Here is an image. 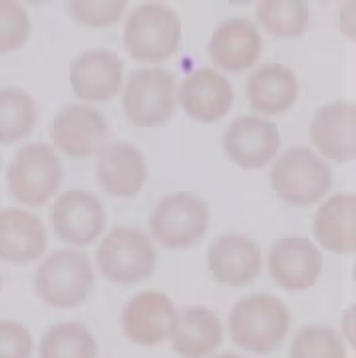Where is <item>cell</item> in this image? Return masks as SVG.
Segmentation results:
<instances>
[{
    "label": "cell",
    "instance_id": "cell-1",
    "mask_svg": "<svg viewBox=\"0 0 356 358\" xmlns=\"http://www.w3.org/2000/svg\"><path fill=\"white\" fill-rule=\"evenodd\" d=\"M227 327L239 348L253 355H269L285 343L291 331V313L277 296L253 293L233 305Z\"/></svg>",
    "mask_w": 356,
    "mask_h": 358
},
{
    "label": "cell",
    "instance_id": "cell-2",
    "mask_svg": "<svg viewBox=\"0 0 356 358\" xmlns=\"http://www.w3.org/2000/svg\"><path fill=\"white\" fill-rule=\"evenodd\" d=\"M179 14L164 2H141L127 14L124 46L127 54L145 66H159L169 60L181 44Z\"/></svg>",
    "mask_w": 356,
    "mask_h": 358
},
{
    "label": "cell",
    "instance_id": "cell-3",
    "mask_svg": "<svg viewBox=\"0 0 356 358\" xmlns=\"http://www.w3.org/2000/svg\"><path fill=\"white\" fill-rule=\"evenodd\" d=\"M96 287L94 263L78 249H58L34 273V291L50 308L68 310L86 303Z\"/></svg>",
    "mask_w": 356,
    "mask_h": 358
},
{
    "label": "cell",
    "instance_id": "cell-4",
    "mask_svg": "<svg viewBox=\"0 0 356 358\" xmlns=\"http://www.w3.org/2000/svg\"><path fill=\"white\" fill-rule=\"evenodd\" d=\"M271 189L285 203L311 207L320 203L334 183L332 167L308 148H289L271 167Z\"/></svg>",
    "mask_w": 356,
    "mask_h": 358
},
{
    "label": "cell",
    "instance_id": "cell-5",
    "mask_svg": "<svg viewBox=\"0 0 356 358\" xmlns=\"http://www.w3.org/2000/svg\"><path fill=\"white\" fill-rule=\"evenodd\" d=\"M178 82L164 66L134 70L122 86V112L136 128H159L176 114Z\"/></svg>",
    "mask_w": 356,
    "mask_h": 358
},
{
    "label": "cell",
    "instance_id": "cell-6",
    "mask_svg": "<svg viewBox=\"0 0 356 358\" xmlns=\"http://www.w3.org/2000/svg\"><path fill=\"white\" fill-rule=\"evenodd\" d=\"M96 263L104 279L127 287L152 279L157 267V251L148 233L118 225L104 235L96 249Z\"/></svg>",
    "mask_w": 356,
    "mask_h": 358
},
{
    "label": "cell",
    "instance_id": "cell-7",
    "mask_svg": "<svg viewBox=\"0 0 356 358\" xmlns=\"http://www.w3.org/2000/svg\"><path fill=\"white\" fill-rule=\"evenodd\" d=\"M64 179L62 162L58 152L48 143H26L6 171L8 192L18 203L42 207L60 189Z\"/></svg>",
    "mask_w": 356,
    "mask_h": 358
},
{
    "label": "cell",
    "instance_id": "cell-8",
    "mask_svg": "<svg viewBox=\"0 0 356 358\" xmlns=\"http://www.w3.org/2000/svg\"><path fill=\"white\" fill-rule=\"evenodd\" d=\"M209 229V205L193 192L164 195L150 215V233L166 249L183 251L197 245Z\"/></svg>",
    "mask_w": 356,
    "mask_h": 358
},
{
    "label": "cell",
    "instance_id": "cell-9",
    "mask_svg": "<svg viewBox=\"0 0 356 358\" xmlns=\"http://www.w3.org/2000/svg\"><path fill=\"white\" fill-rule=\"evenodd\" d=\"M50 136L56 152L72 159H86L102 152L110 138V126L94 106L70 103L56 114Z\"/></svg>",
    "mask_w": 356,
    "mask_h": 358
},
{
    "label": "cell",
    "instance_id": "cell-10",
    "mask_svg": "<svg viewBox=\"0 0 356 358\" xmlns=\"http://www.w3.org/2000/svg\"><path fill=\"white\" fill-rule=\"evenodd\" d=\"M52 229L70 247H88L106 231V207L86 189L60 193L50 211Z\"/></svg>",
    "mask_w": 356,
    "mask_h": 358
},
{
    "label": "cell",
    "instance_id": "cell-11",
    "mask_svg": "<svg viewBox=\"0 0 356 358\" xmlns=\"http://www.w3.org/2000/svg\"><path fill=\"white\" fill-rule=\"evenodd\" d=\"M178 310L173 301L162 291H141L134 294L122 310V333L129 343L145 348L169 341Z\"/></svg>",
    "mask_w": 356,
    "mask_h": 358
},
{
    "label": "cell",
    "instance_id": "cell-12",
    "mask_svg": "<svg viewBox=\"0 0 356 358\" xmlns=\"http://www.w3.org/2000/svg\"><path fill=\"white\" fill-rule=\"evenodd\" d=\"M269 275L280 289L301 293L315 287L322 273V253L306 237H280L269 247Z\"/></svg>",
    "mask_w": 356,
    "mask_h": 358
},
{
    "label": "cell",
    "instance_id": "cell-13",
    "mask_svg": "<svg viewBox=\"0 0 356 358\" xmlns=\"http://www.w3.org/2000/svg\"><path fill=\"white\" fill-rule=\"evenodd\" d=\"M279 148V128L263 115H241L223 134V152L235 166L247 171L267 166Z\"/></svg>",
    "mask_w": 356,
    "mask_h": 358
},
{
    "label": "cell",
    "instance_id": "cell-14",
    "mask_svg": "<svg viewBox=\"0 0 356 358\" xmlns=\"http://www.w3.org/2000/svg\"><path fill=\"white\" fill-rule=\"evenodd\" d=\"M233 100L229 78L211 66L193 70L178 86V103L199 124H217L229 114Z\"/></svg>",
    "mask_w": 356,
    "mask_h": 358
},
{
    "label": "cell",
    "instance_id": "cell-15",
    "mask_svg": "<svg viewBox=\"0 0 356 358\" xmlns=\"http://www.w3.org/2000/svg\"><path fill=\"white\" fill-rule=\"evenodd\" d=\"M311 141L322 159L336 164L356 155V106L353 100H334L318 108L311 122Z\"/></svg>",
    "mask_w": 356,
    "mask_h": 358
},
{
    "label": "cell",
    "instance_id": "cell-16",
    "mask_svg": "<svg viewBox=\"0 0 356 358\" xmlns=\"http://www.w3.org/2000/svg\"><path fill=\"white\" fill-rule=\"evenodd\" d=\"M70 86L82 102H108L122 92L124 64L115 52L106 48L82 52L70 66Z\"/></svg>",
    "mask_w": 356,
    "mask_h": 358
},
{
    "label": "cell",
    "instance_id": "cell-17",
    "mask_svg": "<svg viewBox=\"0 0 356 358\" xmlns=\"http://www.w3.org/2000/svg\"><path fill=\"white\" fill-rule=\"evenodd\" d=\"M263 50L259 26L249 18H229L217 26L207 44L211 62L221 72L241 74L251 70Z\"/></svg>",
    "mask_w": 356,
    "mask_h": 358
},
{
    "label": "cell",
    "instance_id": "cell-18",
    "mask_svg": "<svg viewBox=\"0 0 356 358\" xmlns=\"http://www.w3.org/2000/svg\"><path fill=\"white\" fill-rule=\"evenodd\" d=\"M96 157V179L108 195L131 199L145 187L148 166L138 145L129 141L106 143Z\"/></svg>",
    "mask_w": 356,
    "mask_h": 358
},
{
    "label": "cell",
    "instance_id": "cell-19",
    "mask_svg": "<svg viewBox=\"0 0 356 358\" xmlns=\"http://www.w3.org/2000/svg\"><path fill=\"white\" fill-rule=\"evenodd\" d=\"M207 265L219 285L245 287L253 282L261 267V247L241 233H223L207 249Z\"/></svg>",
    "mask_w": 356,
    "mask_h": 358
},
{
    "label": "cell",
    "instance_id": "cell-20",
    "mask_svg": "<svg viewBox=\"0 0 356 358\" xmlns=\"http://www.w3.org/2000/svg\"><path fill=\"white\" fill-rule=\"evenodd\" d=\"M48 247L44 221L20 207L0 211V261L30 265L42 259Z\"/></svg>",
    "mask_w": 356,
    "mask_h": 358
},
{
    "label": "cell",
    "instance_id": "cell-21",
    "mask_svg": "<svg viewBox=\"0 0 356 358\" xmlns=\"http://www.w3.org/2000/svg\"><path fill=\"white\" fill-rule=\"evenodd\" d=\"M299 92L301 84L297 72L291 66L277 62L255 68L245 84L247 102L253 112L263 117L289 112L299 98Z\"/></svg>",
    "mask_w": 356,
    "mask_h": 358
},
{
    "label": "cell",
    "instance_id": "cell-22",
    "mask_svg": "<svg viewBox=\"0 0 356 358\" xmlns=\"http://www.w3.org/2000/svg\"><path fill=\"white\" fill-rule=\"evenodd\" d=\"M313 235L327 251L353 255L356 249L355 193H332L322 199L313 215Z\"/></svg>",
    "mask_w": 356,
    "mask_h": 358
},
{
    "label": "cell",
    "instance_id": "cell-23",
    "mask_svg": "<svg viewBox=\"0 0 356 358\" xmlns=\"http://www.w3.org/2000/svg\"><path fill=\"white\" fill-rule=\"evenodd\" d=\"M169 343L181 358H209L223 343V322L211 308H181Z\"/></svg>",
    "mask_w": 356,
    "mask_h": 358
},
{
    "label": "cell",
    "instance_id": "cell-24",
    "mask_svg": "<svg viewBox=\"0 0 356 358\" xmlns=\"http://www.w3.org/2000/svg\"><path fill=\"white\" fill-rule=\"evenodd\" d=\"M38 112L32 96L16 86L0 88V145H13L32 134Z\"/></svg>",
    "mask_w": 356,
    "mask_h": 358
},
{
    "label": "cell",
    "instance_id": "cell-25",
    "mask_svg": "<svg viewBox=\"0 0 356 358\" xmlns=\"http://www.w3.org/2000/svg\"><path fill=\"white\" fill-rule=\"evenodd\" d=\"M40 358H98V341L82 322H56L42 334Z\"/></svg>",
    "mask_w": 356,
    "mask_h": 358
},
{
    "label": "cell",
    "instance_id": "cell-26",
    "mask_svg": "<svg viewBox=\"0 0 356 358\" xmlns=\"http://www.w3.org/2000/svg\"><path fill=\"white\" fill-rule=\"evenodd\" d=\"M257 22L275 38H299L311 26V10L303 0H263L257 4Z\"/></svg>",
    "mask_w": 356,
    "mask_h": 358
},
{
    "label": "cell",
    "instance_id": "cell-27",
    "mask_svg": "<svg viewBox=\"0 0 356 358\" xmlns=\"http://www.w3.org/2000/svg\"><path fill=\"white\" fill-rule=\"evenodd\" d=\"M289 358H346V348L329 327L306 324L293 336Z\"/></svg>",
    "mask_w": 356,
    "mask_h": 358
},
{
    "label": "cell",
    "instance_id": "cell-28",
    "mask_svg": "<svg viewBox=\"0 0 356 358\" xmlns=\"http://www.w3.org/2000/svg\"><path fill=\"white\" fill-rule=\"evenodd\" d=\"M32 34L30 14L20 2L0 0V54L22 48Z\"/></svg>",
    "mask_w": 356,
    "mask_h": 358
},
{
    "label": "cell",
    "instance_id": "cell-29",
    "mask_svg": "<svg viewBox=\"0 0 356 358\" xmlns=\"http://www.w3.org/2000/svg\"><path fill=\"white\" fill-rule=\"evenodd\" d=\"M126 0H72L68 13L74 22L86 28H110L126 14Z\"/></svg>",
    "mask_w": 356,
    "mask_h": 358
},
{
    "label": "cell",
    "instance_id": "cell-30",
    "mask_svg": "<svg viewBox=\"0 0 356 358\" xmlns=\"http://www.w3.org/2000/svg\"><path fill=\"white\" fill-rule=\"evenodd\" d=\"M32 333L22 322L10 319L0 320V358H32Z\"/></svg>",
    "mask_w": 356,
    "mask_h": 358
},
{
    "label": "cell",
    "instance_id": "cell-31",
    "mask_svg": "<svg viewBox=\"0 0 356 358\" xmlns=\"http://www.w3.org/2000/svg\"><path fill=\"white\" fill-rule=\"evenodd\" d=\"M341 28L346 38L355 40V2H344L341 8Z\"/></svg>",
    "mask_w": 356,
    "mask_h": 358
},
{
    "label": "cell",
    "instance_id": "cell-32",
    "mask_svg": "<svg viewBox=\"0 0 356 358\" xmlns=\"http://www.w3.org/2000/svg\"><path fill=\"white\" fill-rule=\"evenodd\" d=\"M343 334L344 338L348 341V345L355 348V307L346 308L343 317Z\"/></svg>",
    "mask_w": 356,
    "mask_h": 358
},
{
    "label": "cell",
    "instance_id": "cell-33",
    "mask_svg": "<svg viewBox=\"0 0 356 358\" xmlns=\"http://www.w3.org/2000/svg\"><path fill=\"white\" fill-rule=\"evenodd\" d=\"M209 358H243L239 355H233V352H221V355H211Z\"/></svg>",
    "mask_w": 356,
    "mask_h": 358
},
{
    "label": "cell",
    "instance_id": "cell-34",
    "mask_svg": "<svg viewBox=\"0 0 356 358\" xmlns=\"http://www.w3.org/2000/svg\"><path fill=\"white\" fill-rule=\"evenodd\" d=\"M0 291H2V275H0Z\"/></svg>",
    "mask_w": 356,
    "mask_h": 358
},
{
    "label": "cell",
    "instance_id": "cell-35",
    "mask_svg": "<svg viewBox=\"0 0 356 358\" xmlns=\"http://www.w3.org/2000/svg\"><path fill=\"white\" fill-rule=\"evenodd\" d=\"M0 166H2V159H0Z\"/></svg>",
    "mask_w": 356,
    "mask_h": 358
}]
</instances>
